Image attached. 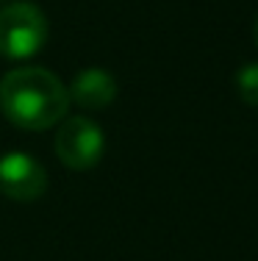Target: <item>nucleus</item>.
<instances>
[{
    "mask_svg": "<svg viewBox=\"0 0 258 261\" xmlns=\"http://www.w3.org/2000/svg\"><path fill=\"white\" fill-rule=\"evenodd\" d=\"M70 92L45 67H14L0 78V111L22 130H47L70 111Z\"/></svg>",
    "mask_w": 258,
    "mask_h": 261,
    "instance_id": "nucleus-1",
    "label": "nucleus"
},
{
    "mask_svg": "<svg viewBox=\"0 0 258 261\" xmlns=\"http://www.w3.org/2000/svg\"><path fill=\"white\" fill-rule=\"evenodd\" d=\"M50 36V22L36 3L17 0L0 9V56L9 61H28Z\"/></svg>",
    "mask_w": 258,
    "mask_h": 261,
    "instance_id": "nucleus-2",
    "label": "nucleus"
},
{
    "mask_svg": "<svg viewBox=\"0 0 258 261\" xmlns=\"http://www.w3.org/2000/svg\"><path fill=\"white\" fill-rule=\"evenodd\" d=\"M59 161L67 170L86 172L100 164L106 153V134L89 117H64L53 139Z\"/></svg>",
    "mask_w": 258,
    "mask_h": 261,
    "instance_id": "nucleus-3",
    "label": "nucleus"
},
{
    "mask_svg": "<svg viewBox=\"0 0 258 261\" xmlns=\"http://www.w3.org/2000/svg\"><path fill=\"white\" fill-rule=\"evenodd\" d=\"M47 192V170L22 150L0 156V195L17 203H34Z\"/></svg>",
    "mask_w": 258,
    "mask_h": 261,
    "instance_id": "nucleus-4",
    "label": "nucleus"
},
{
    "mask_svg": "<svg viewBox=\"0 0 258 261\" xmlns=\"http://www.w3.org/2000/svg\"><path fill=\"white\" fill-rule=\"evenodd\" d=\"M67 92H70V100H75L81 109L100 111L117 100V81L111 72L100 70V67H89L72 78Z\"/></svg>",
    "mask_w": 258,
    "mask_h": 261,
    "instance_id": "nucleus-5",
    "label": "nucleus"
},
{
    "mask_svg": "<svg viewBox=\"0 0 258 261\" xmlns=\"http://www.w3.org/2000/svg\"><path fill=\"white\" fill-rule=\"evenodd\" d=\"M236 92L247 106L258 109V61H250L236 72Z\"/></svg>",
    "mask_w": 258,
    "mask_h": 261,
    "instance_id": "nucleus-6",
    "label": "nucleus"
},
{
    "mask_svg": "<svg viewBox=\"0 0 258 261\" xmlns=\"http://www.w3.org/2000/svg\"><path fill=\"white\" fill-rule=\"evenodd\" d=\"M255 45H258V20H255Z\"/></svg>",
    "mask_w": 258,
    "mask_h": 261,
    "instance_id": "nucleus-7",
    "label": "nucleus"
}]
</instances>
